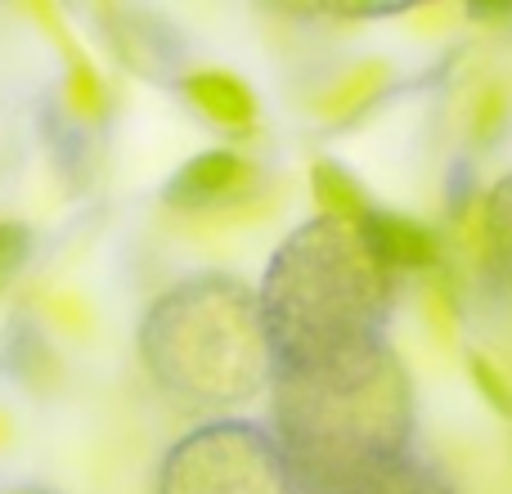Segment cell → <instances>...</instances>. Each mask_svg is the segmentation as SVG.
Segmentation results:
<instances>
[{
    "label": "cell",
    "instance_id": "cell-7",
    "mask_svg": "<svg viewBox=\"0 0 512 494\" xmlns=\"http://www.w3.org/2000/svg\"><path fill=\"white\" fill-rule=\"evenodd\" d=\"M68 95H72V104L86 108V113H95V108L104 104V90H99V81H95V72H90V68H77V72H72Z\"/></svg>",
    "mask_w": 512,
    "mask_h": 494
},
{
    "label": "cell",
    "instance_id": "cell-4",
    "mask_svg": "<svg viewBox=\"0 0 512 494\" xmlns=\"http://www.w3.org/2000/svg\"><path fill=\"white\" fill-rule=\"evenodd\" d=\"M315 198L328 216H337V221L360 225L364 216H369V203H364V194L355 189V180L346 176L342 167H333V162H319L315 167Z\"/></svg>",
    "mask_w": 512,
    "mask_h": 494
},
{
    "label": "cell",
    "instance_id": "cell-2",
    "mask_svg": "<svg viewBox=\"0 0 512 494\" xmlns=\"http://www.w3.org/2000/svg\"><path fill=\"white\" fill-rule=\"evenodd\" d=\"M248 162L234 158V153L216 149V153H203V158L185 162V167L171 176L167 185V203L185 207V212H194V207H212L221 203V198L239 194L243 185H248Z\"/></svg>",
    "mask_w": 512,
    "mask_h": 494
},
{
    "label": "cell",
    "instance_id": "cell-3",
    "mask_svg": "<svg viewBox=\"0 0 512 494\" xmlns=\"http://www.w3.org/2000/svg\"><path fill=\"white\" fill-rule=\"evenodd\" d=\"M185 95L194 99L198 113L212 117L216 126H230V131H243L256 117L252 90L243 86L234 72H194V77L185 81Z\"/></svg>",
    "mask_w": 512,
    "mask_h": 494
},
{
    "label": "cell",
    "instance_id": "cell-8",
    "mask_svg": "<svg viewBox=\"0 0 512 494\" xmlns=\"http://www.w3.org/2000/svg\"><path fill=\"white\" fill-rule=\"evenodd\" d=\"M499 122H504V99H499V90H490V95H486V108L477 104V135H481V140H490Z\"/></svg>",
    "mask_w": 512,
    "mask_h": 494
},
{
    "label": "cell",
    "instance_id": "cell-5",
    "mask_svg": "<svg viewBox=\"0 0 512 494\" xmlns=\"http://www.w3.org/2000/svg\"><path fill=\"white\" fill-rule=\"evenodd\" d=\"M468 369H472V382L481 387V396H486L490 405L499 409V414L512 418V382L504 378V373H499V364L490 360V355H472Z\"/></svg>",
    "mask_w": 512,
    "mask_h": 494
},
{
    "label": "cell",
    "instance_id": "cell-1",
    "mask_svg": "<svg viewBox=\"0 0 512 494\" xmlns=\"http://www.w3.org/2000/svg\"><path fill=\"white\" fill-rule=\"evenodd\" d=\"M360 239H364V252H373V261L400 265V270H427V265L441 261V239H436L427 225L391 216V212L364 216Z\"/></svg>",
    "mask_w": 512,
    "mask_h": 494
},
{
    "label": "cell",
    "instance_id": "cell-6",
    "mask_svg": "<svg viewBox=\"0 0 512 494\" xmlns=\"http://www.w3.org/2000/svg\"><path fill=\"white\" fill-rule=\"evenodd\" d=\"M23 256H27V230L0 221V279H9L23 265Z\"/></svg>",
    "mask_w": 512,
    "mask_h": 494
}]
</instances>
